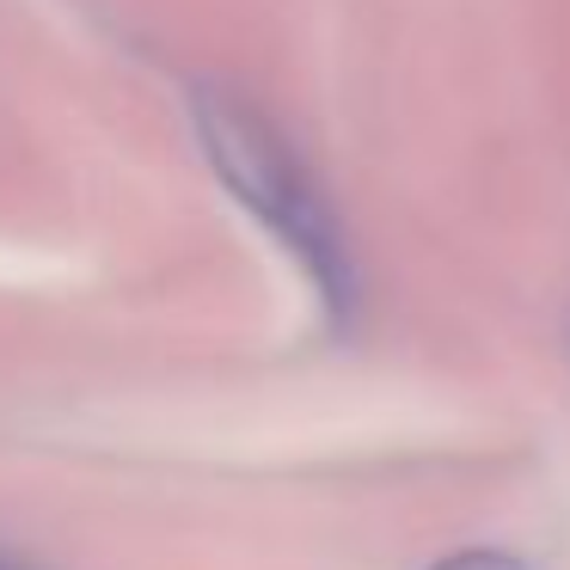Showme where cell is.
Returning a JSON list of instances; mask_svg holds the SVG:
<instances>
[{
    "mask_svg": "<svg viewBox=\"0 0 570 570\" xmlns=\"http://www.w3.org/2000/svg\"><path fill=\"white\" fill-rule=\"evenodd\" d=\"M190 111H197V141H203V160L215 166V178L301 264V276L320 288L332 325H350L356 295H362L356 252L344 239V222H337L332 197H325L320 178L307 173V160L295 154V141L258 105H246L239 92H222V87L197 92Z\"/></svg>",
    "mask_w": 570,
    "mask_h": 570,
    "instance_id": "6da1fadb",
    "label": "cell"
},
{
    "mask_svg": "<svg viewBox=\"0 0 570 570\" xmlns=\"http://www.w3.org/2000/svg\"><path fill=\"white\" fill-rule=\"evenodd\" d=\"M430 570H528L515 552H497V546H466V552H448L435 558Z\"/></svg>",
    "mask_w": 570,
    "mask_h": 570,
    "instance_id": "7a4b0ae2",
    "label": "cell"
},
{
    "mask_svg": "<svg viewBox=\"0 0 570 570\" xmlns=\"http://www.w3.org/2000/svg\"><path fill=\"white\" fill-rule=\"evenodd\" d=\"M0 570H38V564H26V558H13V552H0Z\"/></svg>",
    "mask_w": 570,
    "mask_h": 570,
    "instance_id": "3957f363",
    "label": "cell"
}]
</instances>
